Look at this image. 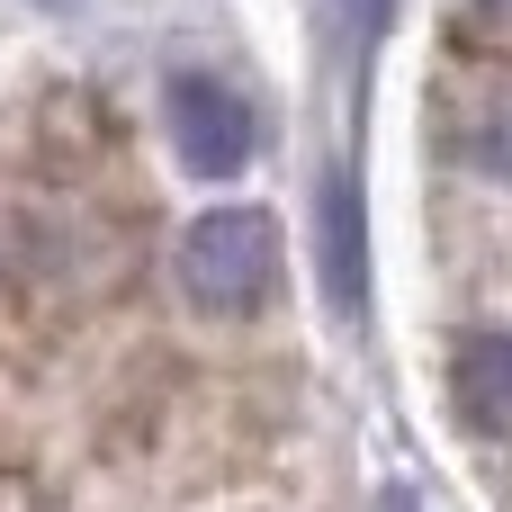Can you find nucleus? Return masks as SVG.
Segmentation results:
<instances>
[{
    "mask_svg": "<svg viewBox=\"0 0 512 512\" xmlns=\"http://www.w3.org/2000/svg\"><path fill=\"white\" fill-rule=\"evenodd\" d=\"M333 9H342L351 45H378V36H387V18H396V0H333Z\"/></svg>",
    "mask_w": 512,
    "mask_h": 512,
    "instance_id": "obj_5",
    "label": "nucleus"
},
{
    "mask_svg": "<svg viewBox=\"0 0 512 512\" xmlns=\"http://www.w3.org/2000/svg\"><path fill=\"white\" fill-rule=\"evenodd\" d=\"M486 162H495V171H504V180H512V108H504V126L486 135Z\"/></svg>",
    "mask_w": 512,
    "mask_h": 512,
    "instance_id": "obj_6",
    "label": "nucleus"
},
{
    "mask_svg": "<svg viewBox=\"0 0 512 512\" xmlns=\"http://www.w3.org/2000/svg\"><path fill=\"white\" fill-rule=\"evenodd\" d=\"M162 117H171V153H180L198 180H234V171L261 153V117H252V99L225 90L216 72H171Z\"/></svg>",
    "mask_w": 512,
    "mask_h": 512,
    "instance_id": "obj_2",
    "label": "nucleus"
},
{
    "mask_svg": "<svg viewBox=\"0 0 512 512\" xmlns=\"http://www.w3.org/2000/svg\"><path fill=\"white\" fill-rule=\"evenodd\" d=\"M450 405L468 432L512 441V333H468L450 351Z\"/></svg>",
    "mask_w": 512,
    "mask_h": 512,
    "instance_id": "obj_4",
    "label": "nucleus"
},
{
    "mask_svg": "<svg viewBox=\"0 0 512 512\" xmlns=\"http://www.w3.org/2000/svg\"><path fill=\"white\" fill-rule=\"evenodd\" d=\"M315 270H324V297L342 324L369 315V207H360V171L333 162L324 189H315Z\"/></svg>",
    "mask_w": 512,
    "mask_h": 512,
    "instance_id": "obj_3",
    "label": "nucleus"
},
{
    "mask_svg": "<svg viewBox=\"0 0 512 512\" xmlns=\"http://www.w3.org/2000/svg\"><path fill=\"white\" fill-rule=\"evenodd\" d=\"M279 288V225L261 207H216L180 234V297L198 315H252Z\"/></svg>",
    "mask_w": 512,
    "mask_h": 512,
    "instance_id": "obj_1",
    "label": "nucleus"
}]
</instances>
